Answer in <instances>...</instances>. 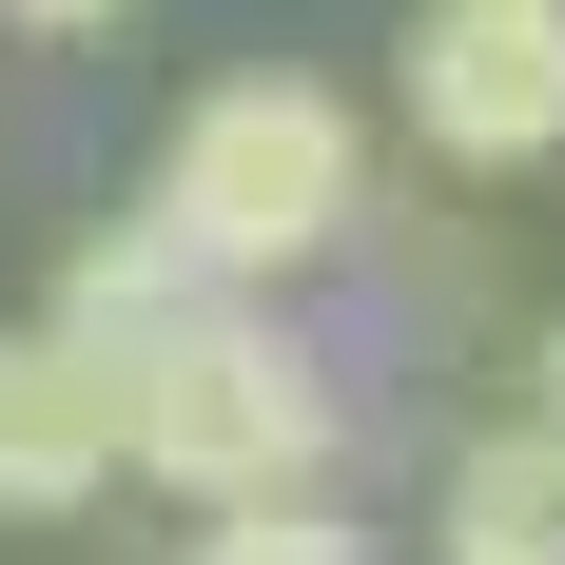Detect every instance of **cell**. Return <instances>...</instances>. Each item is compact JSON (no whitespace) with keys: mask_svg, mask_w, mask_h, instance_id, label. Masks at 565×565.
<instances>
[{"mask_svg":"<svg viewBox=\"0 0 565 565\" xmlns=\"http://www.w3.org/2000/svg\"><path fill=\"white\" fill-rule=\"evenodd\" d=\"M409 137L449 175H546L565 157V0H429L409 20Z\"/></svg>","mask_w":565,"mask_h":565,"instance_id":"3957f363","label":"cell"},{"mask_svg":"<svg viewBox=\"0 0 565 565\" xmlns=\"http://www.w3.org/2000/svg\"><path fill=\"white\" fill-rule=\"evenodd\" d=\"M117 488V332H0V526H78Z\"/></svg>","mask_w":565,"mask_h":565,"instance_id":"277c9868","label":"cell"},{"mask_svg":"<svg viewBox=\"0 0 565 565\" xmlns=\"http://www.w3.org/2000/svg\"><path fill=\"white\" fill-rule=\"evenodd\" d=\"M332 351L274 332V292H175L117 332V468H157L195 508H254V488H332Z\"/></svg>","mask_w":565,"mask_h":565,"instance_id":"6da1fadb","label":"cell"},{"mask_svg":"<svg viewBox=\"0 0 565 565\" xmlns=\"http://www.w3.org/2000/svg\"><path fill=\"white\" fill-rule=\"evenodd\" d=\"M195 565H371V526H351L332 488H254V508L195 526Z\"/></svg>","mask_w":565,"mask_h":565,"instance_id":"52a82bcc","label":"cell"},{"mask_svg":"<svg viewBox=\"0 0 565 565\" xmlns=\"http://www.w3.org/2000/svg\"><path fill=\"white\" fill-rule=\"evenodd\" d=\"M526 371H546V429H565V332H546V351H526Z\"/></svg>","mask_w":565,"mask_h":565,"instance_id":"9c48e42d","label":"cell"},{"mask_svg":"<svg viewBox=\"0 0 565 565\" xmlns=\"http://www.w3.org/2000/svg\"><path fill=\"white\" fill-rule=\"evenodd\" d=\"M175 292H215V274H195L157 215H137V234H98V254L58 274V332H137V312H175Z\"/></svg>","mask_w":565,"mask_h":565,"instance_id":"8992f818","label":"cell"},{"mask_svg":"<svg viewBox=\"0 0 565 565\" xmlns=\"http://www.w3.org/2000/svg\"><path fill=\"white\" fill-rule=\"evenodd\" d=\"M351 215H371V137H351L332 78H215V98L175 117V157H157V234H175L215 292L312 274Z\"/></svg>","mask_w":565,"mask_h":565,"instance_id":"7a4b0ae2","label":"cell"},{"mask_svg":"<svg viewBox=\"0 0 565 565\" xmlns=\"http://www.w3.org/2000/svg\"><path fill=\"white\" fill-rule=\"evenodd\" d=\"M449 565H565V429L546 409L449 468Z\"/></svg>","mask_w":565,"mask_h":565,"instance_id":"5b68a950","label":"cell"},{"mask_svg":"<svg viewBox=\"0 0 565 565\" xmlns=\"http://www.w3.org/2000/svg\"><path fill=\"white\" fill-rule=\"evenodd\" d=\"M0 20H40V40H98V20H137V0H0Z\"/></svg>","mask_w":565,"mask_h":565,"instance_id":"ba28073f","label":"cell"}]
</instances>
